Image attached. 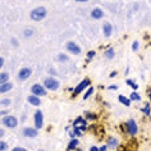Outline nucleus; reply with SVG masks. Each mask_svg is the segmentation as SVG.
<instances>
[{
  "label": "nucleus",
  "instance_id": "f257e3e1",
  "mask_svg": "<svg viewBox=\"0 0 151 151\" xmlns=\"http://www.w3.org/2000/svg\"><path fill=\"white\" fill-rule=\"evenodd\" d=\"M46 16H47V10H46L45 6H37V8H33L31 10V13H29L31 19L35 21V22L42 21L44 18H46Z\"/></svg>",
  "mask_w": 151,
  "mask_h": 151
},
{
  "label": "nucleus",
  "instance_id": "f03ea898",
  "mask_svg": "<svg viewBox=\"0 0 151 151\" xmlns=\"http://www.w3.org/2000/svg\"><path fill=\"white\" fill-rule=\"evenodd\" d=\"M124 129H126V133L128 136H132V137H134L136 134L138 133V126L137 123H136L134 119H128L126 123L123 124Z\"/></svg>",
  "mask_w": 151,
  "mask_h": 151
},
{
  "label": "nucleus",
  "instance_id": "7ed1b4c3",
  "mask_svg": "<svg viewBox=\"0 0 151 151\" xmlns=\"http://www.w3.org/2000/svg\"><path fill=\"white\" fill-rule=\"evenodd\" d=\"M1 123L4 124L6 128L13 129V128H16L18 126V119L14 115L8 114V115H5V116H3V118H1Z\"/></svg>",
  "mask_w": 151,
  "mask_h": 151
},
{
  "label": "nucleus",
  "instance_id": "20e7f679",
  "mask_svg": "<svg viewBox=\"0 0 151 151\" xmlns=\"http://www.w3.org/2000/svg\"><path fill=\"white\" fill-rule=\"evenodd\" d=\"M59 81L56 80L54 77H47L46 80L44 81V87L46 90H50V91H56V90L59 88Z\"/></svg>",
  "mask_w": 151,
  "mask_h": 151
},
{
  "label": "nucleus",
  "instance_id": "39448f33",
  "mask_svg": "<svg viewBox=\"0 0 151 151\" xmlns=\"http://www.w3.org/2000/svg\"><path fill=\"white\" fill-rule=\"evenodd\" d=\"M33 123H35L36 129H41L44 127V114L41 110H36L33 114Z\"/></svg>",
  "mask_w": 151,
  "mask_h": 151
},
{
  "label": "nucleus",
  "instance_id": "423d86ee",
  "mask_svg": "<svg viewBox=\"0 0 151 151\" xmlns=\"http://www.w3.org/2000/svg\"><path fill=\"white\" fill-rule=\"evenodd\" d=\"M46 92H47V90L40 83H35V85L31 86V93L32 95H36V96L41 97V96L46 95Z\"/></svg>",
  "mask_w": 151,
  "mask_h": 151
},
{
  "label": "nucleus",
  "instance_id": "0eeeda50",
  "mask_svg": "<svg viewBox=\"0 0 151 151\" xmlns=\"http://www.w3.org/2000/svg\"><path fill=\"white\" fill-rule=\"evenodd\" d=\"M90 85H91V81L88 80V78H85V80H82L80 83L74 87V95H78V93L83 92L85 90H87L90 87Z\"/></svg>",
  "mask_w": 151,
  "mask_h": 151
},
{
  "label": "nucleus",
  "instance_id": "6e6552de",
  "mask_svg": "<svg viewBox=\"0 0 151 151\" xmlns=\"http://www.w3.org/2000/svg\"><path fill=\"white\" fill-rule=\"evenodd\" d=\"M65 49L70 52V54H73V55H80L81 52H82L80 45L76 44L74 41H68L67 45H65Z\"/></svg>",
  "mask_w": 151,
  "mask_h": 151
},
{
  "label": "nucleus",
  "instance_id": "1a4fd4ad",
  "mask_svg": "<svg viewBox=\"0 0 151 151\" xmlns=\"http://www.w3.org/2000/svg\"><path fill=\"white\" fill-rule=\"evenodd\" d=\"M31 76H32V69L29 67H24V68H22V69H19V72H18V78H19L21 81L28 80Z\"/></svg>",
  "mask_w": 151,
  "mask_h": 151
},
{
  "label": "nucleus",
  "instance_id": "9d476101",
  "mask_svg": "<svg viewBox=\"0 0 151 151\" xmlns=\"http://www.w3.org/2000/svg\"><path fill=\"white\" fill-rule=\"evenodd\" d=\"M37 129L36 128H32V127H26L22 129V134L24 136V137H27V138H33V137H36L37 136Z\"/></svg>",
  "mask_w": 151,
  "mask_h": 151
},
{
  "label": "nucleus",
  "instance_id": "9b49d317",
  "mask_svg": "<svg viewBox=\"0 0 151 151\" xmlns=\"http://www.w3.org/2000/svg\"><path fill=\"white\" fill-rule=\"evenodd\" d=\"M73 128H81V127H87V120L83 116H78L73 120Z\"/></svg>",
  "mask_w": 151,
  "mask_h": 151
},
{
  "label": "nucleus",
  "instance_id": "f8f14e48",
  "mask_svg": "<svg viewBox=\"0 0 151 151\" xmlns=\"http://www.w3.org/2000/svg\"><path fill=\"white\" fill-rule=\"evenodd\" d=\"M113 31H114V28H113L111 23H109V22H105L103 24V35L105 37H110L113 35Z\"/></svg>",
  "mask_w": 151,
  "mask_h": 151
},
{
  "label": "nucleus",
  "instance_id": "ddd939ff",
  "mask_svg": "<svg viewBox=\"0 0 151 151\" xmlns=\"http://www.w3.org/2000/svg\"><path fill=\"white\" fill-rule=\"evenodd\" d=\"M91 17L93 19H101L104 17V10L101 8H93L91 10Z\"/></svg>",
  "mask_w": 151,
  "mask_h": 151
},
{
  "label": "nucleus",
  "instance_id": "4468645a",
  "mask_svg": "<svg viewBox=\"0 0 151 151\" xmlns=\"http://www.w3.org/2000/svg\"><path fill=\"white\" fill-rule=\"evenodd\" d=\"M27 100H28L29 104L33 105V106H40L41 105V99L39 96H36V95H32V93L27 97Z\"/></svg>",
  "mask_w": 151,
  "mask_h": 151
},
{
  "label": "nucleus",
  "instance_id": "2eb2a0df",
  "mask_svg": "<svg viewBox=\"0 0 151 151\" xmlns=\"http://www.w3.org/2000/svg\"><path fill=\"white\" fill-rule=\"evenodd\" d=\"M78 145H80V141H78V138H70L69 143H68L67 146V151H74L77 150Z\"/></svg>",
  "mask_w": 151,
  "mask_h": 151
},
{
  "label": "nucleus",
  "instance_id": "dca6fc26",
  "mask_svg": "<svg viewBox=\"0 0 151 151\" xmlns=\"http://www.w3.org/2000/svg\"><path fill=\"white\" fill-rule=\"evenodd\" d=\"M12 88H13V83H10V82H6V83H3V85H0V93L9 92Z\"/></svg>",
  "mask_w": 151,
  "mask_h": 151
},
{
  "label": "nucleus",
  "instance_id": "f3484780",
  "mask_svg": "<svg viewBox=\"0 0 151 151\" xmlns=\"http://www.w3.org/2000/svg\"><path fill=\"white\" fill-rule=\"evenodd\" d=\"M118 100H119V103L120 104H123L124 106H131V99L129 97H127V96H124V95H119L118 96Z\"/></svg>",
  "mask_w": 151,
  "mask_h": 151
},
{
  "label": "nucleus",
  "instance_id": "a211bd4d",
  "mask_svg": "<svg viewBox=\"0 0 151 151\" xmlns=\"http://www.w3.org/2000/svg\"><path fill=\"white\" fill-rule=\"evenodd\" d=\"M104 56H105L106 59H114V56H115V51H114V49H113V47L106 49V50L104 51Z\"/></svg>",
  "mask_w": 151,
  "mask_h": 151
},
{
  "label": "nucleus",
  "instance_id": "6ab92c4d",
  "mask_svg": "<svg viewBox=\"0 0 151 151\" xmlns=\"http://www.w3.org/2000/svg\"><path fill=\"white\" fill-rule=\"evenodd\" d=\"M106 145H108V147H110V149H116V147L119 146V142H118V139H116V138L110 137Z\"/></svg>",
  "mask_w": 151,
  "mask_h": 151
},
{
  "label": "nucleus",
  "instance_id": "aec40b11",
  "mask_svg": "<svg viewBox=\"0 0 151 151\" xmlns=\"http://www.w3.org/2000/svg\"><path fill=\"white\" fill-rule=\"evenodd\" d=\"M6 82H9V74L6 72H1L0 73V85L6 83Z\"/></svg>",
  "mask_w": 151,
  "mask_h": 151
},
{
  "label": "nucleus",
  "instance_id": "412c9836",
  "mask_svg": "<svg viewBox=\"0 0 151 151\" xmlns=\"http://www.w3.org/2000/svg\"><path fill=\"white\" fill-rule=\"evenodd\" d=\"M129 99H131V101H141V95H139L137 91H133L129 95Z\"/></svg>",
  "mask_w": 151,
  "mask_h": 151
},
{
  "label": "nucleus",
  "instance_id": "4be33fe9",
  "mask_svg": "<svg viewBox=\"0 0 151 151\" xmlns=\"http://www.w3.org/2000/svg\"><path fill=\"white\" fill-rule=\"evenodd\" d=\"M142 113H143L145 115H147V116L150 115V113H151V105H150V103H146L145 105H143V108H142Z\"/></svg>",
  "mask_w": 151,
  "mask_h": 151
},
{
  "label": "nucleus",
  "instance_id": "5701e85b",
  "mask_svg": "<svg viewBox=\"0 0 151 151\" xmlns=\"http://www.w3.org/2000/svg\"><path fill=\"white\" fill-rule=\"evenodd\" d=\"M85 118H86V120H96L97 119V115L96 114H93V113H90V111H86L85 113Z\"/></svg>",
  "mask_w": 151,
  "mask_h": 151
},
{
  "label": "nucleus",
  "instance_id": "b1692460",
  "mask_svg": "<svg viewBox=\"0 0 151 151\" xmlns=\"http://www.w3.org/2000/svg\"><path fill=\"white\" fill-rule=\"evenodd\" d=\"M32 35H33V29L32 28H26L23 31V36L26 37V39H29Z\"/></svg>",
  "mask_w": 151,
  "mask_h": 151
},
{
  "label": "nucleus",
  "instance_id": "393cba45",
  "mask_svg": "<svg viewBox=\"0 0 151 151\" xmlns=\"http://www.w3.org/2000/svg\"><path fill=\"white\" fill-rule=\"evenodd\" d=\"M126 83H127L128 86H131L132 90H134V91H136V90H138V85H137V83H134V82L132 81V80H127V81H126Z\"/></svg>",
  "mask_w": 151,
  "mask_h": 151
},
{
  "label": "nucleus",
  "instance_id": "a878e982",
  "mask_svg": "<svg viewBox=\"0 0 151 151\" xmlns=\"http://www.w3.org/2000/svg\"><path fill=\"white\" fill-rule=\"evenodd\" d=\"M92 93H93V87H88V88H87V91H86V93L83 95V100H87L88 97L92 95Z\"/></svg>",
  "mask_w": 151,
  "mask_h": 151
},
{
  "label": "nucleus",
  "instance_id": "bb28decb",
  "mask_svg": "<svg viewBox=\"0 0 151 151\" xmlns=\"http://www.w3.org/2000/svg\"><path fill=\"white\" fill-rule=\"evenodd\" d=\"M8 150V143L5 141H0V151H6Z\"/></svg>",
  "mask_w": 151,
  "mask_h": 151
},
{
  "label": "nucleus",
  "instance_id": "cd10ccee",
  "mask_svg": "<svg viewBox=\"0 0 151 151\" xmlns=\"http://www.w3.org/2000/svg\"><path fill=\"white\" fill-rule=\"evenodd\" d=\"M58 60H59V62H68V55L62 54V52H60V54L58 55Z\"/></svg>",
  "mask_w": 151,
  "mask_h": 151
},
{
  "label": "nucleus",
  "instance_id": "c85d7f7f",
  "mask_svg": "<svg viewBox=\"0 0 151 151\" xmlns=\"http://www.w3.org/2000/svg\"><path fill=\"white\" fill-rule=\"evenodd\" d=\"M10 99H4V100H1L0 101V106H8V105H10Z\"/></svg>",
  "mask_w": 151,
  "mask_h": 151
},
{
  "label": "nucleus",
  "instance_id": "c756f323",
  "mask_svg": "<svg viewBox=\"0 0 151 151\" xmlns=\"http://www.w3.org/2000/svg\"><path fill=\"white\" fill-rule=\"evenodd\" d=\"M138 47H139V42L137 40H134L133 44H132V50H133V51H138Z\"/></svg>",
  "mask_w": 151,
  "mask_h": 151
},
{
  "label": "nucleus",
  "instance_id": "7c9ffc66",
  "mask_svg": "<svg viewBox=\"0 0 151 151\" xmlns=\"http://www.w3.org/2000/svg\"><path fill=\"white\" fill-rule=\"evenodd\" d=\"M95 55H96V52H95V51H93V50H90V51L87 52V59H88V60H90V59H92Z\"/></svg>",
  "mask_w": 151,
  "mask_h": 151
},
{
  "label": "nucleus",
  "instance_id": "2f4dec72",
  "mask_svg": "<svg viewBox=\"0 0 151 151\" xmlns=\"http://www.w3.org/2000/svg\"><path fill=\"white\" fill-rule=\"evenodd\" d=\"M12 151H28V150L24 149V147H14V149H12Z\"/></svg>",
  "mask_w": 151,
  "mask_h": 151
},
{
  "label": "nucleus",
  "instance_id": "473e14b6",
  "mask_svg": "<svg viewBox=\"0 0 151 151\" xmlns=\"http://www.w3.org/2000/svg\"><path fill=\"white\" fill-rule=\"evenodd\" d=\"M108 149H109L108 145H103L101 147H99V151H108Z\"/></svg>",
  "mask_w": 151,
  "mask_h": 151
},
{
  "label": "nucleus",
  "instance_id": "72a5a7b5",
  "mask_svg": "<svg viewBox=\"0 0 151 151\" xmlns=\"http://www.w3.org/2000/svg\"><path fill=\"white\" fill-rule=\"evenodd\" d=\"M69 137H70V138H77V137H76V133H74L73 129L69 131Z\"/></svg>",
  "mask_w": 151,
  "mask_h": 151
},
{
  "label": "nucleus",
  "instance_id": "f704fd0d",
  "mask_svg": "<svg viewBox=\"0 0 151 151\" xmlns=\"http://www.w3.org/2000/svg\"><path fill=\"white\" fill-rule=\"evenodd\" d=\"M4 134H5V131L3 129V128H0V139L4 137Z\"/></svg>",
  "mask_w": 151,
  "mask_h": 151
},
{
  "label": "nucleus",
  "instance_id": "c9c22d12",
  "mask_svg": "<svg viewBox=\"0 0 151 151\" xmlns=\"http://www.w3.org/2000/svg\"><path fill=\"white\" fill-rule=\"evenodd\" d=\"M108 88L109 90H114V91H115V90H118V86H116V85H111V86H109Z\"/></svg>",
  "mask_w": 151,
  "mask_h": 151
},
{
  "label": "nucleus",
  "instance_id": "e433bc0d",
  "mask_svg": "<svg viewBox=\"0 0 151 151\" xmlns=\"http://www.w3.org/2000/svg\"><path fill=\"white\" fill-rule=\"evenodd\" d=\"M3 65H4V58H3V56H0V69L3 68Z\"/></svg>",
  "mask_w": 151,
  "mask_h": 151
},
{
  "label": "nucleus",
  "instance_id": "4c0bfd02",
  "mask_svg": "<svg viewBox=\"0 0 151 151\" xmlns=\"http://www.w3.org/2000/svg\"><path fill=\"white\" fill-rule=\"evenodd\" d=\"M10 42H12V44H13V45H14V46H16V47L18 46V41H17L16 39H12V40H10Z\"/></svg>",
  "mask_w": 151,
  "mask_h": 151
},
{
  "label": "nucleus",
  "instance_id": "58836bf2",
  "mask_svg": "<svg viewBox=\"0 0 151 151\" xmlns=\"http://www.w3.org/2000/svg\"><path fill=\"white\" fill-rule=\"evenodd\" d=\"M90 151H99V147H96V146H91V147H90Z\"/></svg>",
  "mask_w": 151,
  "mask_h": 151
},
{
  "label": "nucleus",
  "instance_id": "ea45409f",
  "mask_svg": "<svg viewBox=\"0 0 151 151\" xmlns=\"http://www.w3.org/2000/svg\"><path fill=\"white\" fill-rule=\"evenodd\" d=\"M1 115H8V110H3V111H0V116H1Z\"/></svg>",
  "mask_w": 151,
  "mask_h": 151
},
{
  "label": "nucleus",
  "instance_id": "a19ab883",
  "mask_svg": "<svg viewBox=\"0 0 151 151\" xmlns=\"http://www.w3.org/2000/svg\"><path fill=\"white\" fill-rule=\"evenodd\" d=\"M49 73H50V74H56V72L54 69H50V70H49Z\"/></svg>",
  "mask_w": 151,
  "mask_h": 151
},
{
  "label": "nucleus",
  "instance_id": "79ce46f5",
  "mask_svg": "<svg viewBox=\"0 0 151 151\" xmlns=\"http://www.w3.org/2000/svg\"><path fill=\"white\" fill-rule=\"evenodd\" d=\"M77 3H86V1H88V0H76Z\"/></svg>",
  "mask_w": 151,
  "mask_h": 151
},
{
  "label": "nucleus",
  "instance_id": "37998d69",
  "mask_svg": "<svg viewBox=\"0 0 151 151\" xmlns=\"http://www.w3.org/2000/svg\"><path fill=\"white\" fill-rule=\"evenodd\" d=\"M115 76H116V72H111L110 73V77H115Z\"/></svg>",
  "mask_w": 151,
  "mask_h": 151
},
{
  "label": "nucleus",
  "instance_id": "c03bdc74",
  "mask_svg": "<svg viewBox=\"0 0 151 151\" xmlns=\"http://www.w3.org/2000/svg\"><path fill=\"white\" fill-rule=\"evenodd\" d=\"M149 99H150V101H151V87H150V90H149Z\"/></svg>",
  "mask_w": 151,
  "mask_h": 151
},
{
  "label": "nucleus",
  "instance_id": "a18cd8bd",
  "mask_svg": "<svg viewBox=\"0 0 151 151\" xmlns=\"http://www.w3.org/2000/svg\"><path fill=\"white\" fill-rule=\"evenodd\" d=\"M76 151H83V150H81V149H77V150H76Z\"/></svg>",
  "mask_w": 151,
  "mask_h": 151
},
{
  "label": "nucleus",
  "instance_id": "49530a36",
  "mask_svg": "<svg viewBox=\"0 0 151 151\" xmlns=\"http://www.w3.org/2000/svg\"><path fill=\"white\" fill-rule=\"evenodd\" d=\"M37 151H44V150H42V149H39V150H37Z\"/></svg>",
  "mask_w": 151,
  "mask_h": 151
}]
</instances>
